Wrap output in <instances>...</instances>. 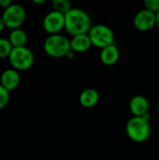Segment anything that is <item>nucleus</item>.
I'll use <instances>...</instances> for the list:
<instances>
[{
  "label": "nucleus",
  "mask_w": 159,
  "mask_h": 160,
  "mask_svg": "<svg viewBox=\"0 0 159 160\" xmlns=\"http://www.w3.org/2000/svg\"><path fill=\"white\" fill-rule=\"evenodd\" d=\"M8 40L11 43V45L14 47H23L26 45L27 40H28V36L27 33L22 29V28H17L13 29L9 32L8 35Z\"/></svg>",
  "instance_id": "obj_14"
},
{
  "label": "nucleus",
  "mask_w": 159,
  "mask_h": 160,
  "mask_svg": "<svg viewBox=\"0 0 159 160\" xmlns=\"http://www.w3.org/2000/svg\"><path fill=\"white\" fill-rule=\"evenodd\" d=\"M12 49H13V46L9 42L8 38H0V59L6 58V57L8 58Z\"/></svg>",
  "instance_id": "obj_16"
},
{
  "label": "nucleus",
  "mask_w": 159,
  "mask_h": 160,
  "mask_svg": "<svg viewBox=\"0 0 159 160\" xmlns=\"http://www.w3.org/2000/svg\"><path fill=\"white\" fill-rule=\"evenodd\" d=\"M92 27L90 16L81 8H72L65 14V29L73 37L88 34Z\"/></svg>",
  "instance_id": "obj_1"
},
{
  "label": "nucleus",
  "mask_w": 159,
  "mask_h": 160,
  "mask_svg": "<svg viewBox=\"0 0 159 160\" xmlns=\"http://www.w3.org/2000/svg\"><path fill=\"white\" fill-rule=\"evenodd\" d=\"M133 23L139 31H149L155 25H157V14L146 8H143L136 13Z\"/></svg>",
  "instance_id": "obj_8"
},
{
  "label": "nucleus",
  "mask_w": 159,
  "mask_h": 160,
  "mask_svg": "<svg viewBox=\"0 0 159 160\" xmlns=\"http://www.w3.org/2000/svg\"><path fill=\"white\" fill-rule=\"evenodd\" d=\"M9 91L0 83V110L5 108L9 101Z\"/></svg>",
  "instance_id": "obj_17"
},
{
  "label": "nucleus",
  "mask_w": 159,
  "mask_h": 160,
  "mask_svg": "<svg viewBox=\"0 0 159 160\" xmlns=\"http://www.w3.org/2000/svg\"><path fill=\"white\" fill-rule=\"evenodd\" d=\"M44 30L50 35H56L65 28V15L52 10L48 12L42 22Z\"/></svg>",
  "instance_id": "obj_7"
},
{
  "label": "nucleus",
  "mask_w": 159,
  "mask_h": 160,
  "mask_svg": "<svg viewBox=\"0 0 159 160\" xmlns=\"http://www.w3.org/2000/svg\"><path fill=\"white\" fill-rule=\"evenodd\" d=\"M1 17L6 24V27L13 30L21 28L26 18V11L22 5L12 3L11 6L4 9Z\"/></svg>",
  "instance_id": "obj_6"
},
{
  "label": "nucleus",
  "mask_w": 159,
  "mask_h": 160,
  "mask_svg": "<svg viewBox=\"0 0 159 160\" xmlns=\"http://www.w3.org/2000/svg\"><path fill=\"white\" fill-rule=\"evenodd\" d=\"M157 110H158V114H159V105H158V109H157Z\"/></svg>",
  "instance_id": "obj_23"
},
{
  "label": "nucleus",
  "mask_w": 159,
  "mask_h": 160,
  "mask_svg": "<svg viewBox=\"0 0 159 160\" xmlns=\"http://www.w3.org/2000/svg\"><path fill=\"white\" fill-rule=\"evenodd\" d=\"M157 26L159 29V11L157 13Z\"/></svg>",
  "instance_id": "obj_22"
},
{
  "label": "nucleus",
  "mask_w": 159,
  "mask_h": 160,
  "mask_svg": "<svg viewBox=\"0 0 159 160\" xmlns=\"http://www.w3.org/2000/svg\"><path fill=\"white\" fill-rule=\"evenodd\" d=\"M43 48L48 55L55 58L67 56V54L71 51L70 40L60 34L50 35L45 39Z\"/></svg>",
  "instance_id": "obj_3"
},
{
  "label": "nucleus",
  "mask_w": 159,
  "mask_h": 160,
  "mask_svg": "<svg viewBox=\"0 0 159 160\" xmlns=\"http://www.w3.org/2000/svg\"><path fill=\"white\" fill-rule=\"evenodd\" d=\"M5 27H6V24H5V22H4L2 17H0V33L5 29Z\"/></svg>",
  "instance_id": "obj_20"
},
{
  "label": "nucleus",
  "mask_w": 159,
  "mask_h": 160,
  "mask_svg": "<svg viewBox=\"0 0 159 160\" xmlns=\"http://www.w3.org/2000/svg\"><path fill=\"white\" fill-rule=\"evenodd\" d=\"M129 110L133 116L145 117L148 116L149 112V102L147 98L143 96L138 95L133 97L129 102Z\"/></svg>",
  "instance_id": "obj_9"
},
{
  "label": "nucleus",
  "mask_w": 159,
  "mask_h": 160,
  "mask_svg": "<svg viewBox=\"0 0 159 160\" xmlns=\"http://www.w3.org/2000/svg\"><path fill=\"white\" fill-rule=\"evenodd\" d=\"M52 10L62 13L64 15L72 8L70 2L67 0H53L52 1Z\"/></svg>",
  "instance_id": "obj_15"
},
{
  "label": "nucleus",
  "mask_w": 159,
  "mask_h": 160,
  "mask_svg": "<svg viewBox=\"0 0 159 160\" xmlns=\"http://www.w3.org/2000/svg\"><path fill=\"white\" fill-rule=\"evenodd\" d=\"M127 136L135 142H144L151 135V126L148 116L130 118L126 126Z\"/></svg>",
  "instance_id": "obj_2"
},
{
  "label": "nucleus",
  "mask_w": 159,
  "mask_h": 160,
  "mask_svg": "<svg viewBox=\"0 0 159 160\" xmlns=\"http://www.w3.org/2000/svg\"><path fill=\"white\" fill-rule=\"evenodd\" d=\"M120 57V52L116 45L112 44L101 50L100 52V60L106 66L114 65Z\"/></svg>",
  "instance_id": "obj_12"
},
{
  "label": "nucleus",
  "mask_w": 159,
  "mask_h": 160,
  "mask_svg": "<svg viewBox=\"0 0 159 160\" xmlns=\"http://www.w3.org/2000/svg\"><path fill=\"white\" fill-rule=\"evenodd\" d=\"M8 61L12 68L18 71H24L33 67L35 55L26 46L14 47L8 56Z\"/></svg>",
  "instance_id": "obj_4"
},
{
  "label": "nucleus",
  "mask_w": 159,
  "mask_h": 160,
  "mask_svg": "<svg viewBox=\"0 0 159 160\" xmlns=\"http://www.w3.org/2000/svg\"><path fill=\"white\" fill-rule=\"evenodd\" d=\"M92 45L101 50L114 44V34L112 30L105 24H97L91 28L88 33Z\"/></svg>",
  "instance_id": "obj_5"
},
{
  "label": "nucleus",
  "mask_w": 159,
  "mask_h": 160,
  "mask_svg": "<svg viewBox=\"0 0 159 160\" xmlns=\"http://www.w3.org/2000/svg\"><path fill=\"white\" fill-rule=\"evenodd\" d=\"M80 103L84 108H92L96 106L99 100V94L97 90L89 88L83 90L80 95Z\"/></svg>",
  "instance_id": "obj_13"
},
{
  "label": "nucleus",
  "mask_w": 159,
  "mask_h": 160,
  "mask_svg": "<svg viewBox=\"0 0 159 160\" xmlns=\"http://www.w3.org/2000/svg\"><path fill=\"white\" fill-rule=\"evenodd\" d=\"M92 42L88 34L74 36L70 39V48L74 52H84L91 48Z\"/></svg>",
  "instance_id": "obj_11"
},
{
  "label": "nucleus",
  "mask_w": 159,
  "mask_h": 160,
  "mask_svg": "<svg viewBox=\"0 0 159 160\" xmlns=\"http://www.w3.org/2000/svg\"><path fill=\"white\" fill-rule=\"evenodd\" d=\"M45 2H46L45 0H33V3L35 4H43Z\"/></svg>",
  "instance_id": "obj_21"
},
{
  "label": "nucleus",
  "mask_w": 159,
  "mask_h": 160,
  "mask_svg": "<svg viewBox=\"0 0 159 160\" xmlns=\"http://www.w3.org/2000/svg\"><path fill=\"white\" fill-rule=\"evenodd\" d=\"M145 8L154 12V13H157L159 11V0H145L143 2Z\"/></svg>",
  "instance_id": "obj_18"
},
{
  "label": "nucleus",
  "mask_w": 159,
  "mask_h": 160,
  "mask_svg": "<svg viewBox=\"0 0 159 160\" xmlns=\"http://www.w3.org/2000/svg\"><path fill=\"white\" fill-rule=\"evenodd\" d=\"M21 82V76L18 70L14 68L5 69L0 76V83L9 92L16 89Z\"/></svg>",
  "instance_id": "obj_10"
},
{
  "label": "nucleus",
  "mask_w": 159,
  "mask_h": 160,
  "mask_svg": "<svg viewBox=\"0 0 159 160\" xmlns=\"http://www.w3.org/2000/svg\"><path fill=\"white\" fill-rule=\"evenodd\" d=\"M11 1L10 0H0V7L3 8L4 9L7 8L9 6H11Z\"/></svg>",
  "instance_id": "obj_19"
}]
</instances>
